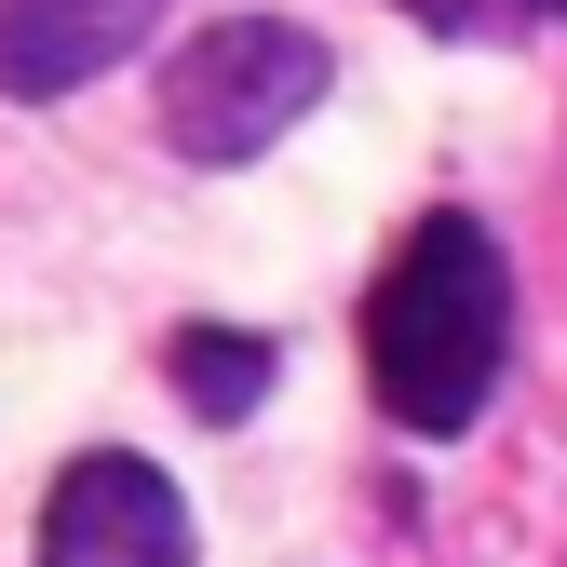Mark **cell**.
<instances>
[{
	"label": "cell",
	"instance_id": "obj_1",
	"mask_svg": "<svg viewBox=\"0 0 567 567\" xmlns=\"http://www.w3.org/2000/svg\"><path fill=\"white\" fill-rule=\"evenodd\" d=\"M501 351H514V270L486 244V217H419L365 298V365H379L392 433H473Z\"/></svg>",
	"mask_w": 567,
	"mask_h": 567
},
{
	"label": "cell",
	"instance_id": "obj_2",
	"mask_svg": "<svg viewBox=\"0 0 567 567\" xmlns=\"http://www.w3.org/2000/svg\"><path fill=\"white\" fill-rule=\"evenodd\" d=\"M338 82V54L284 14H230V28H189L176 68H163V150L176 163H257L284 150Z\"/></svg>",
	"mask_w": 567,
	"mask_h": 567
},
{
	"label": "cell",
	"instance_id": "obj_3",
	"mask_svg": "<svg viewBox=\"0 0 567 567\" xmlns=\"http://www.w3.org/2000/svg\"><path fill=\"white\" fill-rule=\"evenodd\" d=\"M41 567H189V501L150 473V460H68L54 501H41Z\"/></svg>",
	"mask_w": 567,
	"mask_h": 567
},
{
	"label": "cell",
	"instance_id": "obj_4",
	"mask_svg": "<svg viewBox=\"0 0 567 567\" xmlns=\"http://www.w3.org/2000/svg\"><path fill=\"white\" fill-rule=\"evenodd\" d=\"M176 0H0V95H82Z\"/></svg>",
	"mask_w": 567,
	"mask_h": 567
},
{
	"label": "cell",
	"instance_id": "obj_5",
	"mask_svg": "<svg viewBox=\"0 0 567 567\" xmlns=\"http://www.w3.org/2000/svg\"><path fill=\"white\" fill-rule=\"evenodd\" d=\"M176 392H189V419H230L270 392V338H244V324H176Z\"/></svg>",
	"mask_w": 567,
	"mask_h": 567
},
{
	"label": "cell",
	"instance_id": "obj_6",
	"mask_svg": "<svg viewBox=\"0 0 567 567\" xmlns=\"http://www.w3.org/2000/svg\"><path fill=\"white\" fill-rule=\"evenodd\" d=\"M527 14H567V0H527Z\"/></svg>",
	"mask_w": 567,
	"mask_h": 567
}]
</instances>
